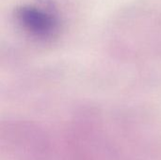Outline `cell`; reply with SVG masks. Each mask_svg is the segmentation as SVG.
<instances>
[{"label":"cell","instance_id":"6da1fadb","mask_svg":"<svg viewBox=\"0 0 161 160\" xmlns=\"http://www.w3.org/2000/svg\"><path fill=\"white\" fill-rule=\"evenodd\" d=\"M53 145L39 127L28 124H8L0 133L2 160H51Z\"/></svg>","mask_w":161,"mask_h":160},{"label":"cell","instance_id":"7a4b0ae2","mask_svg":"<svg viewBox=\"0 0 161 160\" xmlns=\"http://www.w3.org/2000/svg\"><path fill=\"white\" fill-rule=\"evenodd\" d=\"M65 160H104L105 147L96 138L89 134H75L66 139Z\"/></svg>","mask_w":161,"mask_h":160},{"label":"cell","instance_id":"3957f363","mask_svg":"<svg viewBox=\"0 0 161 160\" xmlns=\"http://www.w3.org/2000/svg\"><path fill=\"white\" fill-rule=\"evenodd\" d=\"M16 17L28 32L38 37L50 36L56 29L55 19L37 8L22 7L16 10Z\"/></svg>","mask_w":161,"mask_h":160}]
</instances>
